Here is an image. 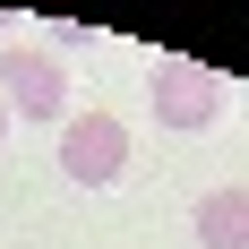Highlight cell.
<instances>
[{
    "mask_svg": "<svg viewBox=\"0 0 249 249\" xmlns=\"http://www.w3.org/2000/svg\"><path fill=\"white\" fill-rule=\"evenodd\" d=\"M189 232H198V249H249V189H206Z\"/></svg>",
    "mask_w": 249,
    "mask_h": 249,
    "instance_id": "cell-4",
    "label": "cell"
},
{
    "mask_svg": "<svg viewBox=\"0 0 249 249\" xmlns=\"http://www.w3.org/2000/svg\"><path fill=\"white\" fill-rule=\"evenodd\" d=\"M0 146H9V103H0Z\"/></svg>",
    "mask_w": 249,
    "mask_h": 249,
    "instance_id": "cell-5",
    "label": "cell"
},
{
    "mask_svg": "<svg viewBox=\"0 0 249 249\" xmlns=\"http://www.w3.org/2000/svg\"><path fill=\"white\" fill-rule=\"evenodd\" d=\"M60 172H69L77 189H112V180L129 172V121H112V112L60 121Z\"/></svg>",
    "mask_w": 249,
    "mask_h": 249,
    "instance_id": "cell-2",
    "label": "cell"
},
{
    "mask_svg": "<svg viewBox=\"0 0 249 249\" xmlns=\"http://www.w3.org/2000/svg\"><path fill=\"white\" fill-rule=\"evenodd\" d=\"M0 103L18 112V121H69V69H60V52H26L9 43L0 52Z\"/></svg>",
    "mask_w": 249,
    "mask_h": 249,
    "instance_id": "cell-1",
    "label": "cell"
},
{
    "mask_svg": "<svg viewBox=\"0 0 249 249\" xmlns=\"http://www.w3.org/2000/svg\"><path fill=\"white\" fill-rule=\"evenodd\" d=\"M146 103H155V121H163V129H206L215 112H224V77L206 69V60H155Z\"/></svg>",
    "mask_w": 249,
    "mask_h": 249,
    "instance_id": "cell-3",
    "label": "cell"
}]
</instances>
